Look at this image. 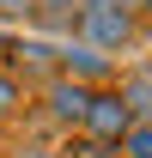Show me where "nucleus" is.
I'll use <instances>...</instances> for the list:
<instances>
[{
	"instance_id": "nucleus-1",
	"label": "nucleus",
	"mask_w": 152,
	"mask_h": 158,
	"mask_svg": "<svg viewBox=\"0 0 152 158\" xmlns=\"http://www.w3.org/2000/svg\"><path fill=\"white\" fill-rule=\"evenodd\" d=\"M134 37H140V19H134L122 0H79V31L73 43H85V49H97V55H122V49H134Z\"/></svg>"
},
{
	"instance_id": "nucleus-2",
	"label": "nucleus",
	"mask_w": 152,
	"mask_h": 158,
	"mask_svg": "<svg viewBox=\"0 0 152 158\" xmlns=\"http://www.w3.org/2000/svg\"><path fill=\"white\" fill-rule=\"evenodd\" d=\"M128 128H134V116H128V103L116 98V85L91 91V103H85V128H79V134L97 140V146H122V134H128Z\"/></svg>"
},
{
	"instance_id": "nucleus-3",
	"label": "nucleus",
	"mask_w": 152,
	"mask_h": 158,
	"mask_svg": "<svg viewBox=\"0 0 152 158\" xmlns=\"http://www.w3.org/2000/svg\"><path fill=\"white\" fill-rule=\"evenodd\" d=\"M85 103H91L85 85H73V79H49V85H43V110H37V116L49 122V128H61V134H79V128H85Z\"/></svg>"
},
{
	"instance_id": "nucleus-4",
	"label": "nucleus",
	"mask_w": 152,
	"mask_h": 158,
	"mask_svg": "<svg viewBox=\"0 0 152 158\" xmlns=\"http://www.w3.org/2000/svg\"><path fill=\"white\" fill-rule=\"evenodd\" d=\"M55 67H61V79H73V85H85V91L116 85V61L97 55V49H85V43H61V49H55Z\"/></svg>"
},
{
	"instance_id": "nucleus-5",
	"label": "nucleus",
	"mask_w": 152,
	"mask_h": 158,
	"mask_svg": "<svg viewBox=\"0 0 152 158\" xmlns=\"http://www.w3.org/2000/svg\"><path fill=\"white\" fill-rule=\"evenodd\" d=\"M55 49H61V43H43V37H24V43H12V55L0 61V67H6V73L19 79V85H24V79H37V91H43L49 79H61V67H55Z\"/></svg>"
},
{
	"instance_id": "nucleus-6",
	"label": "nucleus",
	"mask_w": 152,
	"mask_h": 158,
	"mask_svg": "<svg viewBox=\"0 0 152 158\" xmlns=\"http://www.w3.org/2000/svg\"><path fill=\"white\" fill-rule=\"evenodd\" d=\"M116 98L128 103L134 122H152V61L128 67V73H116Z\"/></svg>"
},
{
	"instance_id": "nucleus-7",
	"label": "nucleus",
	"mask_w": 152,
	"mask_h": 158,
	"mask_svg": "<svg viewBox=\"0 0 152 158\" xmlns=\"http://www.w3.org/2000/svg\"><path fill=\"white\" fill-rule=\"evenodd\" d=\"M31 24H37V31H49V37H67V43H73V31H79V6H67V0H43L37 12H31Z\"/></svg>"
},
{
	"instance_id": "nucleus-8",
	"label": "nucleus",
	"mask_w": 152,
	"mask_h": 158,
	"mask_svg": "<svg viewBox=\"0 0 152 158\" xmlns=\"http://www.w3.org/2000/svg\"><path fill=\"white\" fill-rule=\"evenodd\" d=\"M116 158H152V122H134L116 146Z\"/></svg>"
},
{
	"instance_id": "nucleus-9",
	"label": "nucleus",
	"mask_w": 152,
	"mask_h": 158,
	"mask_svg": "<svg viewBox=\"0 0 152 158\" xmlns=\"http://www.w3.org/2000/svg\"><path fill=\"white\" fill-rule=\"evenodd\" d=\"M19 110H24V85L6 73V67H0V122H12Z\"/></svg>"
},
{
	"instance_id": "nucleus-10",
	"label": "nucleus",
	"mask_w": 152,
	"mask_h": 158,
	"mask_svg": "<svg viewBox=\"0 0 152 158\" xmlns=\"http://www.w3.org/2000/svg\"><path fill=\"white\" fill-rule=\"evenodd\" d=\"M61 152H67V158H116V146H97V140H85V134H67Z\"/></svg>"
},
{
	"instance_id": "nucleus-11",
	"label": "nucleus",
	"mask_w": 152,
	"mask_h": 158,
	"mask_svg": "<svg viewBox=\"0 0 152 158\" xmlns=\"http://www.w3.org/2000/svg\"><path fill=\"white\" fill-rule=\"evenodd\" d=\"M37 6H43V0H0V24H31Z\"/></svg>"
},
{
	"instance_id": "nucleus-12",
	"label": "nucleus",
	"mask_w": 152,
	"mask_h": 158,
	"mask_svg": "<svg viewBox=\"0 0 152 158\" xmlns=\"http://www.w3.org/2000/svg\"><path fill=\"white\" fill-rule=\"evenodd\" d=\"M12 158H55V146H43V140H19Z\"/></svg>"
},
{
	"instance_id": "nucleus-13",
	"label": "nucleus",
	"mask_w": 152,
	"mask_h": 158,
	"mask_svg": "<svg viewBox=\"0 0 152 158\" xmlns=\"http://www.w3.org/2000/svg\"><path fill=\"white\" fill-rule=\"evenodd\" d=\"M122 6H128V12H140V6H146V0H122Z\"/></svg>"
},
{
	"instance_id": "nucleus-14",
	"label": "nucleus",
	"mask_w": 152,
	"mask_h": 158,
	"mask_svg": "<svg viewBox=\"0 0 152 158\" xmlns=\"http://www.w3.org/2000/svg\"><path fill=\"white\" fill-rule=\"evenodd\" d=\"M67 6H79V0H67Z\"/></svg>"
},
{
	"instance_id": "nucleus-15",
	"label": "nucleus",
	"mask_w": 152,
	"mask_h": 158,
	"mask_svg": "<svg viewBox=\"0 0 152 158\" xmlns=\"http://www.w3.org/2000/svg\"><path fill=\"white\" fill-rule=\"evenodd\" d=\"M146 12H152V0H146Z\"/></svg>"
}]
</instances>
